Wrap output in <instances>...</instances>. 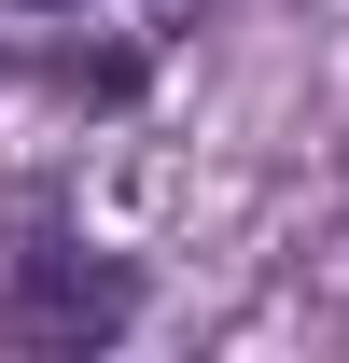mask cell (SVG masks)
Masks as SVG:
<instances>
[]
</instances>
